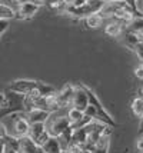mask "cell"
<instances>
[{
  "label": "cell",
  "instance_id": "obj_1",
  "mask_svg": "<svg viewBox=\"0 0 143 153\" xmlns=\"http://www.w3.org/2000/svg\"><path fill=\"white\" fill-rule=\"evenodd\" d=\"M1 120H3L1 123L7 129V134H12L14 137H23L29 134L30 123L26 117V112H14L7 114Z\"/></svg>",
  "mask_w": 143,
  "mask_h": 153
},
{
  "label": "cell",
  "instance_id": "obj_2",
  "mask_svg": "<svg viewBox=\"0 0 143 153\" xmlns=\"http://www.w3.org/2000/svg\"><path fill=\"white\" fill-rule=\"evenodd\" d=\"M4 93H6V105L0 109V120L14 112H24V94L13 92L10 89H7Z\"/></svg>",
  "mask_w": 143,
  "mask_h": 153
},
{
  "label": "cell",
  "instance_id": "obj_3",
  "mask_svg": "<svg viewBox=\"0 0 143 153\" xmlns=\"http://www.w3.org/2000/svg\"><path fill=\"white\" fill-rule=\"evenodd\" d=\"M106 1L104 0H86L82 6H66L64 12L67 14H72L75 17H86L92 13H97L100 12V9L103 7Z\"/></svg>",
  "mask_w": 143,
  "mask_h": 153
},
{
  "label": "cell",
  "instance_id": "obj_4",
  "mask_svg": "<svg viewBox=\"0 0 143 153\" xmlns=\"http://www.w3.org/2000/svg\"><path fill=\"white\" fill-rule=\"evenodd\" d=\"M83 89L86 90V93H87V99H89V105H93V106L96 107V112H97V119L96 120H100V122H103V123H106L107 126L110 127H115L116 126V122L112 117L109 116V113L103 109L102 103L99 102V99L96 97V94L89 89V87L83 86Z\"/></svg>",
  "mask_w": 143,
  "mask_h": 153
},
{
  "label": "cell",
  "instance_id": "obj_5",
  "mask_svg": "<svg viewBox=\"0 0 143 153\" xmlns=\"http://www.w3.org/2000/svg\"><path fill=\"white\" fill-rule=\"evenodd\" d=\"M46 129H47V132L50 133L52 137H57L59 134H61L67 127H70V120L67 119V116H59V117H50L49 116V119L46 120Z\"/></svg>",
  "mask_w": 143,
  "mask_h": 153
},
{
  "label": "cell",
  "instance_id": "obj_6",
  "mask_svg": "<svg viewBox=\"0 0 143 153\" xmlns=\"http://www.w3.org/2000/svg\"><path fill=\"white\" fill-rule=\"evenodd\" d=\"M39 9H40V4L34 3L33 0L26 1V3H20L19 9L14 12V17H17V19H30L39 12Z\"/></svg>",
  "mask_w": 143,
  "mask_h": 153
},
{
  "label": "cell",
  "instance_id": "obj_7",
  "mask_svg": "<svg viewBox=\"0 0 143 153\" xmlns=\"http://www.w3.org/2000/svg\"><path fill=\"white\" fill-rule=\"evenodd\" d=\"M73 92H75V86L66 85L59 93H56L60 109H70V107H73Z\"/></svg>",
  "mask_w": 143,
  "mask_h": 153
},
{
  "label": "cell",
  "instance_id": "obj_8",
  "mask_svg": "<svg viewBox=\"0 0 143 153\" xmlns=\"http://www.w3.org/2000/svg\"><path fill=\"white\" fill-rule=\"evenodd\" d=\"M89 105V99H87V93L86 90L83 89V85L75 86V92H73V107L79 109V110H84Z\"/></svg>",
  "mask_w": 143,
  "mask_h": 153
},
{
  "label": "cell",
  "instance_id": "obj_9",
  "mask_svg": "<svg viewBox=\"0 0 143 153\" xmlns=\"http://www.w3.org/2000/svg\"><path fill=\"white\" fill-rule=\"evenodd\" d=\"M19 142H20V150H19L20 153H44L43 147L39 146L30 136L19 137Z\"/></svg>",
  "mask_w": 143,
  "mask_h": 153
},
{
  "label": "cell",
  "instance_id": "obj_10",
  "mask_svg": "<svg viewBox=\"0 0 143 153\" xmlns=\"http://www.w3.org/2000/svg\"><path fill=\"white\" fill-rule=\"evenodd\" d=\"M37 85V82H34V80H14L10 83V86L7 87V89H10V90H13V92H17V93H21V94H26L29 93L32 89H34Z\"/></svg>",
  "mask_w": 143,
  "mask_h": 153
},
{
  "label": "cell",
  "instance_id": "obj_11",
  "mask_svg": "<svg viewBox=\"0 0 143 153\" xmlns=\"http://www.w3.org/2000/svg\"><path fill=\"white\" fill-rule=\"evenodd\" d=\"M50 114L52 113H49V112H46V110H41V109H36V107H33L32 110L26 112V117H27L29 123H39V122L46 123V120L49 119Z\"/></svg>",
  "mask_w": 143,
  "mask_h": 153
},
{
  "label": "cell",
  "instance_id": "obj_12",
  "mask_svg": "<svg viewBox=\"0 0 143 153\" xmlns=\"http://www.w3.org/2000/svg\"><path fill=\"white\" fill-rule=\"evenodd\" d=\"M104 33L107 36H110V37H119L122 33H124V26L122 23L116 22V20L109 19L107 25L104 27Z\"/></svg>",
  "mask_w": 143,
  "mask_h": 153
},
{
  "label": "cell",
  "instance_id": "obj_13",
  "mask_svg": "<svg viewBox=\"0 0 143 153\" xmlns=\"http://www.w3.org/2000/svg\"><path fill=\"white\" fill-rule=\"evenodd\" d=\"M104 17H103L102 14L99 13H92L86 16L84 19H83V23H84V26L86 27H90V29H97V27L103 26V23H104Z\"/></svg>",
  "mask_w": 143,
  "mask_h": 153
},
{
  "label": "cell",
  "instance_id": "obj_14",
  "mask_svg": "<svg viewBox=\"0 0 143 153\" xmlns=\"http://www.w3.org/2000/svg\"><path fill=\"white\" fill-rule=\"evenodd\" d=\"M123 40H124V43H126L127 46L133 49L137 43H140V42H142V37H140V33H139V32H130V30H124Z\"/></svg>",
  "mask_w": 143,
  "mask_h": 153
},
{
  "label": "cell",
  "instance_id": "obj_15",
  "mask_svg": "<svg viewBox=\"0 0 143 153\" xmlns=\"http://www.w3.org/2000/svg\"><path fill=\"white\" fill-rule=\"evenodd\" d=\"M72 134H73V127L70 126V127H67L61 134L57 136V140H59V143H60L61 150H64V149L67 147L69 143L72 142Z\"/></svg>",
  "mask_w": 143,
  "mask_h": 153
},
{
  "label": "cell",
  "instance_id": "obj_16",
  "mask_svg": "<svg viewBox=\"0 0 143 153\" xmlns=\"http://www.w3.org/2000/svg\"><path fill=\"white\" fill-rule=\"evenodd\" d=\"M72 140L76 142V143L84 145L86 140H87V132H86V129H84V127H76V129H73Z\"/></svg>",
  "mask_w": 143,
  "mask_h": 153
},
{
  "label": "cell",
  "instance_id": "obj_17",
  "mask_svg": "<svg viewBox=\"0 0 143 153\" xmlns=\"http://www.w3.org/2000/svg\"><path fill=\"white\" fill-rule=\"evenodd\" d=\"M83 112L82 110H79V109H76V107H70L67 110V119L70 120V125H72V127L75 126V125H77L79 122H80V119L83 117Z\"/></svg>",
  "mask_w": 143,
  "mask_h": 153
},
{
  "label": "cell",
  "instance_id": "obj_18",
  "mask_svg": "<svg viewBox=\"0 0 143 153\" xmlns=\"http://www.w3.org/2000/svg\"><path fill=\"white\" fill-rule=\"evenodd\" d=\"M44 130H46V125H44V123H41V122H39V123H30L27 136H30V137L34 140L40 133H43Z\"/></svg>",
  "mask_w": 143,
  "mask_h": 153
},
{
  "label": "cell",
  "instance_id": "obj_19",
  "mask_svg": "<svg viewBox=\"0 0 143 153\" xmlns=\"http://www.w3.org/2000/svg\"><path fill=\"white\" fill-rule=\"evenodd\" d=\"M132 112L139 119L143 117V97L133 99V102H132Z\"/></svg>",
  "mask_w": 143,
  "mask_h": 153
},
{
  "label": "cell",
  "instance_id": "obj_20",
  "mask_svg": "<svg viewBox=\"0 0 143 153\" xmlns=\"http://www.w3.org/2000/svg\"><path fill=\"white\" fill-rule=\"evenodd\" d=\"M4 143H6V147L7 149H13L16 152H19L20 150V142H19V137H14L12 134H6L4 137Z\"/></svg>",
  "mask_w": 143,
  "mask_h": 153
},
{
  "label": "cell",
  "instance_id": "obj_21",
  "mask_svg": "<svg viewBox=\"0 0 143 153\" xmlns=\"http://www.w3.org/2000/svg\"><path fill=\"white\" fill-rule=\"evenodd\" d=\"M143 29V17H135L130 22L129 25L126 26L124 30H130V32H140Z\"/></svg>",
  "mask_w": 143,
  "mask_h": 153
},
{
  "label": "cell",
  "instance_id": "obj_22",
  "mask_svg": "<svg viewBox=\"0 0 143 153\" xmlns=\"http://www.w3.org/2000/svg\"><path fill=\"white\" fill-rule=\"evenodd\" d=\"M14 17V10L12 7L6 6V4H1L0 3V19H13Z\"/></svg>",
  "mask_w": 143,
  "mask_h": 153
},
{
  "label": "cell",
  "instance_id": "obj_23",
  "mask_svg": "<svg viewBox=\"0 0 143 153\" xmlns=\"http://www.w3.org/2000/svg\"><path fill=\"white\" fill-rule=\"evenodd\" d=\"M46 4H47L49 9L57 10V12H60V10H63V9L66 7L63 0H46Z\"/></svg>",
  "mask_w": 143,
  "mask_h": 153
},
{
  "label": "cell",
  "instance_id": "obj_24",
  "mask_svg": "<svg viewBox=\"0 0 143 153\" xmlns=\"http://www.w3.org/2000/svg\"><path fill=\"white\" fill-rule=\"evenodd\" d=\"M37 89H39L41 96H47L50 93H55V89L53 87L46 85V83H40V82H37Z\"/></svg>",
  "mask_w": 143,
  "mask_h": 153
},
{
  "label": "cell",
  "instance_id": "obj_25",
  "mask_svg": "<svg viewBox=\"0 0 143 153\" xmlns=\"http://www.w3.org/2000/svg\"><path fill=\"white\" fill-rule=\"evenodd\" d=\"M66 150H69L70 153H82L83 152V145H80V143H76V142H70L67 145V147H66Z\"/></svg>",
  "mask_w": 143,
  "mask_h": 153
},
{
  "label": "cell",
  "instance_id": "obj_26",
  "mask_svg": "<svg viewBox=\"0 0 143 153\" xmlns=\"http://www.w3.org/2000/svg\"><path fill=\"white\" fill-rule=\"evenodd\" d=\"M50 137H52V136H50V133H49L47 129H46L43 133H40L39 136H37V137H36V139H34V142H36L39 146H43V145H44V143H46V142H47Z\"/></svg>",
  "mask_w": 143,
  "mask_h": 153
},
{
  "label": "cell",
  "instance_id": "obj_27",
  "mask_svg": "<svg viewBox=\"0 0 143 153\" xmlns=\"http://www.w3.org/2000/svg\"><path fill=\"white\" fill-rule=\"evenodd\" d=\"M83 113L87 114L89 117H92V119H97V112H96V107L93 105H87V107L83 110Z\"/></svg>",
  "mask_w": 143,
  "mask_h": 153
},
{
  "label": "cell",
  "instance_id": "obj_28",
  "mask_svg": "<svg viewBox=\"0 0 143 153\" xmlns=\"http://www.w3.org/2000/svg\"><path fill=\"white\" fill-rule=\"evenodd\" d=\"M109 152V146L107 145H95L92 149V153H107Z\"/></svg>",
  "mask_w": 143,
  "mask_h": 153
},
{
  "label": "cell",
  "instance_id": "obj_29",
  "mask_svg": "<svg viewBox=\"0 0 143 153\" xmlns=\"http://www.w3.org/2000/svg\"><path fill=\"white\" fill-rule=\"evenodd\" d=\"M133 50H135V53L137 54V57H139V60L143 63V42H140V43H137L136 46L133 47Z\"/></svg>",
  "mask_w": 143,
  "mask_h": 153
},
{
  "label": "cell",
  "instance_id": "obj_30",
  "mask_svg": "<svg viewBox=\"0 0 143 153\" xmlns=\"http://www.w3.org/2000/svg\"><path fill=\"white\" fill-rule=\"evenodd\" d=\"M9 29V20L7 19H0V36Z\"/></svg>",
  "mask_w": 143,
  "mask_h": 153
},
{
  "label": "cell",
  "instance_id": "obj_31",
  "mask_svg": "<svg viewBox=\"0 0 143 153\" xmlns=\"http://www.w3.org/2000/svg\"><path fill=\"white\" fill-rule=\"evenodd\" d=\"M135 76L139 77L140 80H143V63H140V66H137L135 69Z\"/></svg>",
  "mask_w": 143,
  "mask_h": 153
},
{
  "label": "cell",
  "instance_id": "obj_32",
  "mask_svg": "<svg viewBox=\"0 0 143 153\" xmlns=\"http://www.w3.org/2000/svg\"><path fill=\"white\" fill-rule=\"evenodd\" d=\"M7 134V129H6V126L3 125V123H0V139H3L4 136Z\"/></svg>",
  "mask_w": 143,
  "mask_h": 153
},
{
  "label": "cell",
  "instance_id": "obj_33",
  "mask_svg": "<svg viewBox=\"0 0 143 153\" xmlns=\"http://www.w3.org/2000/svg\"><path fill=\"white\" fill-rule=\"evenodd\" d=\"M136 147H137V150L140 153H143V137H139L136 142Z\"/></svg>",
  "mask_w": 143,
  "mask_h": 153
},
{
  "label": "cell",
  "instance_id": "obj_34",
  "mask_svg": "<svg viewBox=\"0 0 143 153\" xmlns=\"http://www.w3.org/2000/svg\"><path fill=\"white\" fill-rule=\"evenodd\" d=\"M6 105V93H0V109Z\"/></svg>",
  "mask_w": 143,
  "mask_h": 153
},
{
  "label": "cell",
  "instance_id": "obj_35",
  "mask_svg": "<svg viewBox=\"0 0 143 153\" xmlns=\"http://www.w3.org/2000/svg\"><path fill=\"white\" fill-rule=\"evenodd\" d=\"M0 153H6V143L3 139H0Z\"/></svg>",
  "mask_w": 143,
  "mask_h": 153
},
{
  "label": "cell",
  "instance_id": "obj_36",
  "mask_svg": "<svg viewBox=\"0 0 143 153\" xmlns=\"http://www.w3.org/2000/svg\"><path fill=\"white\" fill-rule=\"evenodd\" d=\"M63 1H64V4H66V6H73L76 0H63Z\"/></svg>",
  "mask_w": 143,
  "mask_h": 153
},
{
  "label": "cell",
  "instance_id": "obj_37",
  "mask_svg": "<svg viewBox=\"0 0 143 153\" xmlns=\"http://www.w3.org/2000/svg\"><path fill=\"white\" fill-rule=\"evenodd\" d=\"M6 153H20V152H16V150H13V149H7L6 147Z\"/></svg>",
  "mask_w": 143,
  "mask_h": 153
},
{
  "label": "cell",
  "instance_id": "obj_38",
  "mask_svg": "<svg viewBox=\"0 0 143 153\" xmlns=\"http://www.w3.org/2000/svg\"><path fill=\"white\" fill-rule=\"evenodd\" d=\"M0 3H1V4H6V6H7V3H9V0H0Z\"/></svg>",
  "mask_w": 143,
  "mask_h": 153
},
{
  "label": "cell",
  "instance_id": "obj_39",
  "mask_svg": "<svg viewBox=\"0 0 143 153\" xmlns=\"http://www.w3.org/2000/svg\"><path fill=\"white\" fill-rule=\"evenodd\" d=\"M139 33H140V37H142V42H143V29L140 30V32H139Z\"/></svg>",
  "mask_w": 143,
  "mask_h": 153
},
{
  "label": "cell",
  "instance_id": "obj_40",
  "mask_svg": "<svg viewBox=\"0 0 143 153\" xmlns=\"http://www.w3.org/2000/svg\"><path fill=\"white\" fill-rule=\"evenodd\" d=\"M61 153H70V152H69V150H66V149H64V150H61Z\"/></svg>",
  "mask_w": 143,
  "mask_h": 153
},
{
  "label": "cell",
  "instance_id": "obj_41",
  "mask_svg": "<svg viewBox=\"0 0 143 153\" xmlns=\"http://www.w3.org/2000/svg\"><path fill=\"white\" fill-rule=\"evenodd\" d=\"M50 153H61V152H50Z\"/></svg>",
  "mask_w": 143,
  "mask_h": 153
},
{
  "label": "cell",
  "instance_id": "obj_42",
  "mask_svg": "<svg viewBox=\"0 0 143 153\" xmlns=\"http://www.w3.org/2000/svg\"><path fill=\"white\" fill-rule=\"evenodd\" d=\"M104 1H109V0H104Z\"/></svg>",
  "mask_w": 143,
  "mask_h": 153
},
{
  "label": "cell",
  "instance_id": "obj_43",
  "mask_svg": "<svg viewBox=\"0 0 143 153\" xmlns=\"http://www.w3.org/2000/svg\"><path fill=\"white\" fill-rule=\"evenodd\" d=\"M142 97H143V96H142Z\"/></svg>",
  "mask_w": 143,
  "mask_h": 153
}]
</instances>
